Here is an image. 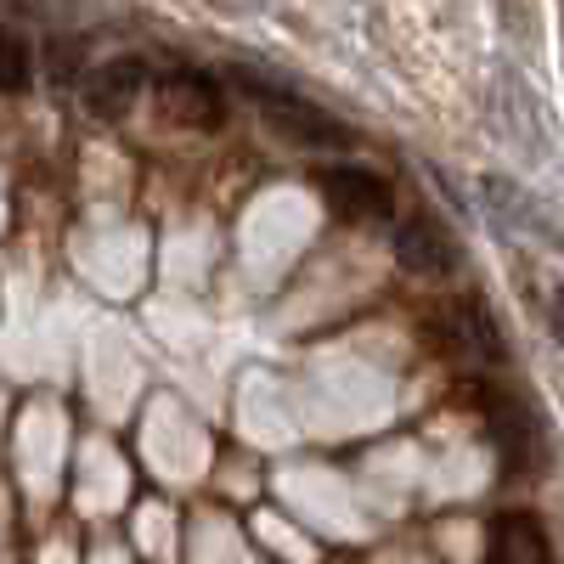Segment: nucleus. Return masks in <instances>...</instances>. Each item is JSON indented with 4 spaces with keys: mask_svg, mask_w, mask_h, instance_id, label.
<instances>
[{
    "mask_svg": "<svg viewBox=\"0 0 564 564\" xmlns=\"http://www.w3.org/2000/svg\"><path fill=\"white\" fill-rule=\"evenodd\" d=\"M231 85H238L243 97L260 108V119H265L282 141H289V148H300V153L350 148V124L334 119L322 102L300 97V90H294V85H282L276 74H260V68H249V63H231Z\"/></svg>",
    "mask_w": 564,
    "mask_h": 564,
    "instance_id": "f257e3e1",
    "label": "nucleus"
},
{
    "mask_svg": "<svg viewBox=\"0 0 564 564\" xmlns=\"http://www.w3.org/2000/svg\"><path fill=\"white\" fill-rule=\"evenodd\" d=\"M316 186H322V198L334 215L356 220V226H379L395 215V193H390V181L384 175H372L361 164H322L316 170Z\"/></svg>",
    "mask_w": 564,
    "mask_h": 564,
    "instance_id": "f03ea898",
    "label": "nucleus"
},
{
    "mask_svg": "<svg viewBox=\"0 0 564 564\" xmlns=\"http://www.w3.org/2000/svg\"><path fill=\"white\" fill-rule=\"evenodd\" d=\"M141 90H148V63L141 57H108V63H97L85 74L79 102H85L90 119H124Z\"/></svg>",
    "mask_w": 564,
    "mask_h": 564,
    "instance_id": "7ed1b4c3",
    "label": "nucleus"
},
{
    "mask_svg": "<svg viewBox=\"0 0 564 564\" xmlns=\"http://www.w3.org/2000/svg\"><path fill=\"white\" fill-rule=\"evenodd\" d=\"M395 260H401L412 276H452V271L463 265V249H457V238H452L435 215H412V220H401V231H395Z\"/></svg>",
    "mask_w": 564,
    "mask_h": 564,
    "instance_id": "20e7f679",
    "label": "nucleus"
},
{
    "mask_svg": "<svg viewBox=\"0 0 564 564\" xmlns=\"http://www.w3.org/2000/svg\"><path fill=\"white\" fill-rule=\"evenodd\" d=\"M480 564H553V542H547V525L525 508H508L491 520L486 531V558Z\"/></svg>",
    "mask_w": 564,
    "mask_h": 564,
    "instance_id": "39448f33",
    "label": "nucleus"
},
{
    "mask_svg": "<svg viewBox=\"0 0 564 564\" xmlns=\"http://www.w3.org/2000/svg\"><path fill=\"white\" fill-rule=\"evenodd\" d=\"M164 113L175 124H193V130H215L226 119V102H220V79L198 74V68H175L164 79Z\"/></svg>",
    "mask_w": 564,
    "mask_h": 564,
    "instance_id": "423d86ee",
    "label": "nucleus"
},
{
    "mask_svg": "<svg viewBox=\"0 0 564 564\" xmlns=\"http://www.w3.org/2000/svg\"><path fill=\"white\" fill-rule=\"evenodd\" d=\"M480 406H486V430H491V441L502 452V468H508V475H520V468L531 463V441H536V423H531L525 401H513L502 390H486Z\"/></svg>",
    "mask_w": 564,
    "mask_h": 564,
    "instance_id": "0eeeda50",
    "label": "nucleus"
},
{
    "mask_svg": "<svg viewBox=\"0 0 564 564\" xmlns=\"http://www.w3.org/2000/svg\"><path fill=\"white\" fill-rule=\"evenodd\" d=\"M457 339L468 345V350H475L480 361H508V339H502V327H497V316L480 305V300H457Z\"/></svg>",
    "mask_w": 564,
    "mask_h": 564,
    "instance_id": "6e6552de",
    "label": "nucleus"
},
{
    "mask_svg": "<svg viewBox=\"0 0 564 564\" xmlns=\"http://www.w3.org/2000/svg\"><path fill=\"white\" fill-rule=\"evenodd\" d=\"M29 68H34L29 40L12 34V40H7V90H12V97H18V90H29Z\"/></svg>",
    "mask_w": 564,
    "mask_h": 564,
    "instance_id": "1a4fd4ad",
    "label": "nucleus"
},
{
    "mask_svg": "<svg viewBox=\"0 0 564 564\" xmlns=\"http://www.w3.org/2000/svg\"><path fill=\"white\" fill-rule=\"evenodd\" d=\"M547 322H553V334H558V345H564V289L547 294Z\"/></svg>",
    "mask_w": 564,
    "mask_h": 564,
    "instance_id": "9d476101",
    "label": "nucleus"
},
{
    "mask_svg": "<svg viewBox=\"0 0 564 564\" xmlns=\"http://www.w3.org/2000/svg\"><path fill=\"white\" fill-rule=\"evenodd\" d=\"M52 74H57V79H68V74H74V45H68V40L52 52Z\"/></svg>",
    "mask_w": 564,
    "mask_h": 564,
    "instance_id": "9b49d317",
    "label": "nucleus"
}]
</instances>
